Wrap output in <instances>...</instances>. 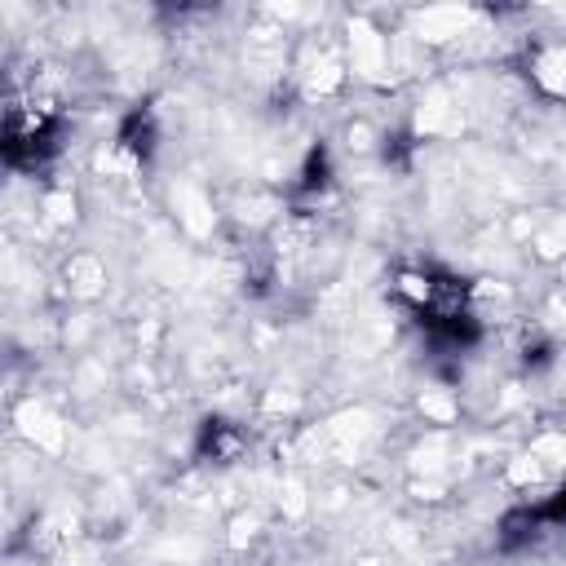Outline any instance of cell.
<instances>
[{"label":"cell","mask_w":566,"mask_h":566,"mask_svg":"<svg viewBox=\"0 0 566 566\" xmlns=\"http://www.w3.org/2000/svg\"><path fill=\"white\" fill-rule=\"evenodd\" d=\"M536 85L549 94H566V49H544L536 58Z\"/></svg>","instance_id":"obj_1"},{"label":"cell","mask_w":566,"mask_h":566,"mask_svg":"<svg viewBox=\"0 0 566 566\" xmlns=\"http://www.w3.org/2000/svg\"><path fill=\"white\" fill-rule=\"evenodd\" d=\"M364 566H377V562H364Z\"/></svg>","instance_id":"obj_2"}]
</instances>
